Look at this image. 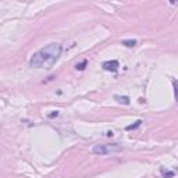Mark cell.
I'll return each instance as SVG.
<instances>
[{
	"label": "cell",
	"mask_w": 178,
	"mask_h": 178,
	"mask_svg": "<svg viewBox=\"0 0 178 178\" xmlns=\"http://www.w3.org/2000/svg\"><path fill=\"white\" fill-rule=\"evenodd\" d=\"M116 100L118 103H121V104H130V98H127V96H116Z\"/></svg>",
	"instance_id": "4"
},
{
	"label": "cell",
	"mask_w": 178,
	"mask_h": 178,
	"mask_svg": "<svg viewBox=\"0 0 178 178\" xmlns=\"http://www.w3.org/2000/svg\"><path fill=\"white\" fill-rule=\"evenodd\" d=\"M118 67H120V64H118V61L117 60H110V61H106L103 63V68L106 71H117L118 70Z\"/></svg>",
	"instance_id": "3"
},
{
	"label": "cell",
	"mask_w": 178,
	"mask_h": 178,
	"mask_svg": "<svg viewBox=\"0 0 178 178\" xmlns=\"http://www.w3.org/2000/svg\"><path fill=\"white\" fill-rule=\"evenodd\" d=\"M85 67H86V60H84L82 63H79V64H77V70H79V71H82V70H85Z\"/></svg>",
	"instance_id": "8"
},
{
	"label": "cell",
	"mask_w": 178,
	"mask_h": 178,
	"mask_svg": "<svg viewBox=\"0 0 178 178\" xmlns=\"http://www.w3.org/2000/svg\"><path fill=\"white\" fill-rule=\"evenodd\" d=\"M162 174H163V177L164 178H173L174 175H175V173L174 171H162Z\"/></svg>",
	"instance_id": "7"
},
{
	"label": "cell",
	"mask_w": 178,
	"mask_h": 178,
	"mask_svg": "<svg viewBox=\"0 0 178 178\" xmlns=\"http://www.w3.org/2000/svg\"><path fill=\"white\" fill-rule=\"evenodd\" d=\"M123 45L127 47H134L136 45V40H134V39H131V40H123Z\"/></svg>",
	"instance_id": "6"
},
{
	"label": "cell",
	"mask_w": 178,
	"mask_h": 178,
	"mask_svg": "<svg viewBox=\"0 0 178 178\" xmlns=\"http://www.w3.org/2000/svg\"><path fill=\"white\" fill-rule=\"evenodd\" d=\"M140 124H142V120H138V121H136L135 124H131V125H128V127H127L125 130H127V131H132V130H136L138 127H140Z\"/></svg>",
	"instance_id": "5"
},
{
	"label": "cell",
	"mask_w": 178,
	"mask_h": 178,
	"mask_svg": "<svg viewBox=\"0 0 178 178\" xmlns=\"http://www.w3.org/2000/svg\"><path fill=\"white\" fill-rule=\"evenodd\" d=\"M61 54V45L50 43L33 54L29 60V65L33 68H52Z\"/></svg>",
	"instance_id": "1"
},
{
	"label": "cell",
	"mask_w": 178,
	"mask_h": 178,
	"mask_svg": "<svg viewBox=\"0 0 178 178\" xmlns=\"http://www.w3.org/2000/svg\"><path fill=\"white\" fill-rule=\"evenodd\" d=\"M121 146L117 143H106V145H95L93 147V153L95 155H108V153H114L120 152Z\"/></svg>",
	"instance_id": "2"
}]
</instances>
